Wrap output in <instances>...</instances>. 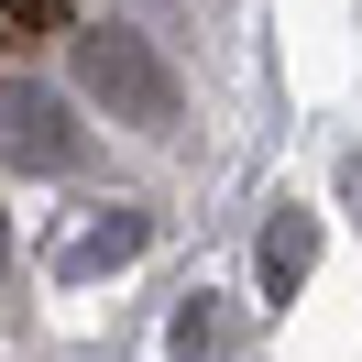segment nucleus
I'll list each match as a JSON object with an SVG mask.
<instances>
[{
	"mask_svg": "<svg viewBox=\"0 0 362 362\" xmlns=\"http://www.w3.org/2000/svg\"><path fill=\"white\" fill-rule=\"evenodd\" d=\"M77 77H88V99L110 121H132V132H176V77H165V55L143 45V33H77Z\"/></svg>",
	"mask_w": 362,
	"mask_h": 362,
	"instance_id": "f257e3e1",
	"label": "nucleus"
},
{
	"mask_svg": "<svg viewBox=\"0 0 362 362\" xmlns=\"http://www.w3.org/2000/svg\"><path fill=\"white\" fill-rule=\"evenodd\" d=\"M0 154L11 165H33V176H55V165H77V132H66V110L55 99H0Z\"/></svg>",
	"mask_w": 362,
	"mask_h": 362,
	"instance_id": "f03ea898",
	"label": "nucleus"
},
{
	"mask_svg": "<svg viewBox=\"0 0 362 362\" xmlns=\"http://www.w3.org/2000/svg\"><path fill=\"white\" fill-rule=\"evenodd\" d=\"M308 264H318V220H308V209H286V220L264 230V286L296 296V286H308Z\"/></svg>",
	"mask_w": 362,
	"mask_h": 362,
	"instance_id": "7ed1b4c3",
	"label": "nucleus"
},
{
	"mask_svg": "<svg viewBox=\"0 0 362 362\" xmlns=\"http://www.w3.org/2000/svg\"><path fill=\"white\" fill-rule=\"evenodd\" d=\"M143 252V209H121V220H99V230H77L66 242V274H99V264H132Z\"/></svg>",
	"mask_w": 362,
	"mask_h": 362,
	"instance_id": "20e7f679",
	"label": "nucleus"
},
{
	"mask_svg": "<svg viewBox=\"0 0 362 362\" xmlns=\"http://www.w3.org/2000/svg\"><path fill=\"white\" fill-rule=\"evenodd\" d=\"M176 351H187V362H220V351H230V308L187 296V308H176Z\"/></svg>",
	"mask_w": 362,
	"mask_h": 362,
	"instance_id": "39448f33",
	"label": "nucleus"
},
{
	"mask_svg": "<svg viewBox=\"0 0 362 362\" xmlns=\"http://www.w3.org/2000/svg\"><path fill=\"white\" fill-rule=\"evenodd\" d=\"M55 11H66V0H0V55L45 45V33H55Z\"/></svg>",
	"mask_w": 362,
	"mask_h": 362,
	"instance_id": "423d86ee",
	"label": "nucleus"
}]
</instances>
